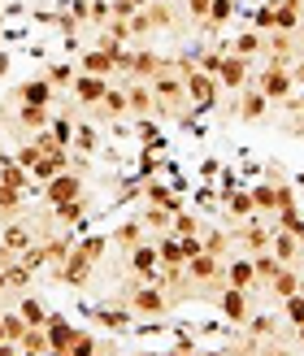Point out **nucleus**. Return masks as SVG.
<instances>
[{
    "instance_id": "obj_37",
    "label": "nucleus",
    "mask_w": 304,
    "mask_h": 356,
    "mask_svg": "<svg viewBox=\"0 0 304 356\" xmlns=\"http://www.w3.org/2000/svg\"><path fill=\"white\" fill-rule=\"evenodd\" d=\"M100 348H104V343L96 339L92 330H79V334H74V343H70V352H65V356H96Z\"/></svg>"
},
{
    "instance_id": "obj_5",
    "label": "nucleus",
    "mask_w": 304,
    "mask_h": 356,
    "mask_svg": "<svg viewBox=\"0 0 304 356\" xmlns=\"http://www.w3.org/2000/svg\"><path fill=\"white\" fill-rule=\"evenodd\" d=\"M230 239L239 243L243 257H257V252H265V248H270V222H265V218L235 222V226H230Z\"/></svg>"
},
{
    "instance_id": "obj_31",
    "label": "nucleus",
    "mask_w": 304,
    "mask_h": 356,
    "mask_svg": "<svg viewBox=\"0 0 304 356\" xmlns=\"http://www.w3.org/2000/svg\"><path fill=\"white\" fill-rule=\"evenodd\" d=\"M226 218H230V226H235V222H248V218H257L253 195H248V191H235V195H230V204H226Z\"/></svg>"
},
{
    "instance_id": "obj_54",
    "label": "nucleus",
    "mask_w": 304,
    "mask_h": 356,
    "mask_svg": "<svg viewBox=\"0 0 304 356\" xmlns=\"http://www.w3.org/2000/svg\"><path fill=\"white\" fill-rule=\"evenodd\" d=\"M300 296H304V274H300Z\"/></svg>"
},
{
    "instance_id": "obj_33",
    "label": "nucleus",
    "mask_w": 304,
    "mask_h": 356,
    "mask_svg": "<svg viewBox=\"0 0 304 356\" xmlns=\"http://www.w3.org/2000/svg\"><path fill=\"white\" fill-rule=\"evenodd\" d=\"M157 257H161V265H183L187 257H183V243H178L174 235H161L157 239Z\"/></svg>"
},
{
    "instance_id": "obj_23",
    "label": "nucleus",
    "mask_w": 304,
    "mask_h": 356,
    "mask_svg": "<svg viewBox=\"0 0 304 356\" xmlns=\"http://www.w3.org/2000/svg\"><path fill=\"white\" fill-rule=\"evenodd\" d=\"M261 44H265V31H243V35H235V40L226 44V52H235V57H243V61H257L261 57Z\"/></svg>"
},
{
    "instance_id": "obj_19",
    "label": "nucleus",
    "mask_w": 304,
    "mask_h": 356,
    "mask_svg": "<svg viewBox=\"0 0 304 356\" xmlns=\"http://www.w3.org/2000/svg\"><path fill=\"white\" fill-rule=\"evenodd\" d=\"M170 57H161V52H152V48H135L131 52V79H139V83H148L152 74H161V65H166Z\"/></svg>"
},
{
    "instance_id": "obj_25",
    "label": "nucleus",
    "mask_w": 304,
    "mask_h": 356,
    "mask_svg": "<svg viewBox=\"0 0 304 356\" xmlns=\"http://www.w3.org/2000/svg\"><path fill=\"white\" fill-rule=\"evenodd\" d=\"M265 291H270L274 300H287V296H296L300 291V270H291V265H282V270L265 282Z\"/></svg>"
},
{
    "instance_id": "obj_35",
    "label": "nucleus",
    "mask_w": 304,
    "mask_h": 356,
    "mask_svg": "<svg viewBox=\"0 0 304 356\" xmlns=\"http://www.w3.org/2000/svg\"><path fill=\"white\" fill-rule=\"evenodd\" d=\"M230 17H235V0H213V5H209V22H205V31L226 26Z\"/></svg>"
},
{
    "instance_id": "obj_39",
    "label": "nucleus",
    "mask_w": 304,
    "mask_h": 356,
    "mask_svg": "<svg viewBox=\"0 0 304 356\" xmlns=\"http://www.w3.org/2000/svg\"><path fill=\"white\" fill-rule=\"evenodd\" d=\"M74 74H79V65H48V83L57 87V92H70V83H74Z\"/></svg>"
},
{
    "instance_id": "obj_29",
    "label": "nucleus",
    "mask_w": 304,
    "mask_h": 356,
    "mask_svg": "<svg viewBox=\"0 0 304 356\" xmlns=\"http://www.w3.org/2000/svg\"><path fill=\"white\" fill-rule=\"evenodd\" d=\"M170 218H174V213H170V209H161V204H148L144 213H139V222H144V230H152L157 239H161V235H170Z\"/></svg>"
},
{
    "instance_id": "obj_4",
    "label": "nucleus",
    "mask_w": 304,
    "mask_h": 356,
    "mask_svg": "<svg viewBox=\"0 0 304 356\" xmlns=\"http://www.w3.org/2000/svg\"><path fill=\"white\" fill-rule=\"evenodd\" d=\"M253 87H261L270 104H287L296 92V79H291V65H278V61H265V70H253Z\"/></svg>"
},
{
    "instance_id": "obj_36",
    "label": "nucleus",
    "mask_w": 304,
    "mask_h": 356,
    "mask_svg": "<svg viewBox=\"0 0 304 356\" xmlns=\"http://www.w3.org/2000/svg\"><path fill=\"white\" fill-rule=\"evenodd\" d=\"M222 57H226V44H218V48H205V52H195V57H191V65H195V70H205V74H218Z\"/></svg>"
},
{
    "instance_id": "obj_43",
    "label": "nucleus",
    "mask_w": 304,
    "mask_h": 356,
    "mask_svg": "<svg viewBox=\"0 0 304 356\" xmlns=\"http://www.w3.org/2000/svg\"><path fill=\"white\" fill-rule=\"evenodd\" d=\"M257 31H274V5H261L257 9Z\"/></svg>"
},
{
    "instance_id": "obj_15",
    "label": "nucleus",
    "mask_w": 304,
    "mask_h": 356,
    "mask_svg": "<svg viewBox=\"0 0 304 356\" xmlns=\"http://www.w3.org/2000/svg\"><path fill=\"white\" fill-rule=\"evenodd\" d=\"M265 113H270V100H265L261 87L248 83V87H243V96L235 100V122H261Z\"/></svg>"
},
{
    "instance_id": "obj_48",
    "label": "nucleus",
    "mask_w": 304,
    "mask_h": 356,
    "mask_svg": "<svg viewBox=\"0 0 304 356\" xmlns=\"http://www.w3.org/2000/svg\"><path fill=\"white\" fill-rule=\"evenodd\" d=\"M0 356H17V343H0Z\"/></svg>"
},
{
    "instance_id": "obj_58",
    "label": "nucleus",
    "mask_w": 304,
    "mask_h": 356,
    "mask_svg": "<svg viewBox=\"0 0 304 356\" xmlns=\"http://www.w3.org/2000/svg\"><path fill=\"white\" fill-rule=\"evenodd\" d=\"M135 356H148V352H135Z\"/></svg>"
},
{
    "instance_id": "obj_9",
    "label": "nucleus",
    "mask_w": 304,
    "mask_h": 356,
    "mask_svg": "<svg viewBox=\"0 0 304 356\" xmlns=\"http://www.w3.org/2000/svg\"><path fill=\"white\" fill-rule=\"evenodd\" d=\"M109 83L113 79H100V74H74V83H70V100L87 113L92 104H100V96L109 92Z\"/></svg>"
},
{
    "instance_id": "obj_10",
    "label": "nucleus",
    "mask_w": 304,
    "mask_h": 356,
    "mask_svg": "<svg viewBox=\"0 0 304 356\" xmlns=\"http://www.w3.org/2000/svg\"><path fill=\"white\" fill-rule=\"evenodd\" d=\"M213 79H218V87H226V92H243L248 79H253V61H243V57H235V52H226Z\"/></svg>"
},
{
    "instance_id": "obj_28",
    "label": "nucleus",
    "mask_w": 304,
    "mask_h": 356,
    "mask_svg": "<svg viewBox=\"0 0 304 356\" xmlns=\"http://www.w3.org/2000/svg\"><path fill=\"white\" fill-rule=\"evenodd\" d=\"M200 230H205V222L195 218V213H187V209H178L170 218V235L174 239H191V235H200Z\"/></svg>"
},
{
    "instance_id": "obj_32",
    "label": "nucleus",
    "mask_w": 304,
    "mask_h": 356,
    "mask_svg": "<svg viewBox=\"0 0 304 356\" xmlns=\"http://www.w3.org/2000/svg\"><path fill=\"white\" fill-rule=\"evenodd\" d=\"M278 313H282V322H287L291 330L304 326V296L296 291V296H287V300H278Z\"/></svg>"
},
{
    "instance_id": "obj_7",
    "label": "nucleus",
    "mask_w": 304,
    "mask_h": 356,
    "mask_svg": "<svg viewBox=\"0 0 304 356\" xmlns=\"http://www.w3.org/2000/svg\"><path fill=\"white\" fill-rule=\"evenodd\" d=\"M222 282H226V287H235V291L261 287V282H257V270H253V257H243V252L226 257V261H222Z\"/></svg>"
},
{
    "instance_id": "obj_17",
    "label": "nucleus",
    "mask_w": 304,
    "mask_h": 356,
    "mask_svg": "<svg viewBox=\"0 0 304 356\" xmlns=\"http://www.w3.org/2000/svg\"><path fill=\"white\" fill-rule=\"evenodd\" d=\"M44 334H48V352H70V343H74L79 326H70L61 313H48V322H44Z\"/></svg>"
},
{
    "instance_id": "obj_16",
    "label": "nucleus",
    "mask_w": 304,
    "mask_h": 356,
    "mask_svg": "<svg viewBox=\"0 0 304 356\" xmlns=\"http://www.w3.org/2000/svg\"><path fill=\"white\" fill-rule=\"evenodd\" d=\"M157 265H161V257H157V239H144V243H135L131 252H127V270H131L135 278H148Z\"/></svg>"
},
{
    "instance_id": "obj_45",
    "label": "nucleus",
    "mask_w": 304,
    "mask_h": 356,
    "mask_svg": "<svg viewBox=\"0 0 304 356\" xmlns=\"http://www.w3.org/2000/svg\"><path fill=\"white\" fill-rule=\"evenodd\" d=\"M253 356H296V352H291L287 343H270V348H257Z\"/></svg>"
},
{
    "instance_id": "obj_51",
    "label": "nucleus",
    "mask_w": 304,
    "mask_h": 356,
    "mask_svg": "<svg viewBox=\"0 0 304 356\" xmlns=\"http://www.w3.org/2000/svg\"><path fill=\"white\" fill-rule=\"evenodd\" d=\"M131 5H135V9H144V5H152V0H131Z\"/></svg>"
},
{
    "instance_id": "obj_8",
    "label": "nucleus",
    "mask_w": 304,
    "mask_h": 356,
    "mask_svg": "<svg viewBox=\"0 0 304 356\" xmlns=\"http://www.w3.org/2000/svg\"><path fill=\"white\" fill-rule=\"evenodd\" d=\"M44 200H48V204L83 200V174H79V170H61L52 183H44Z\"/></svg>"
},
{
    "instance_id": "obj_57",
    "label": "nucleus",
    "mask_w": 304,
    "mask_h": 356,
    "mask_svg": "<svg viewBox=\"0 0 304 356\" xmlns=\"http://www.w3.org/2000/svg\"><path fill=\"white\" fill-rule=\"evenodd\" d=\"M296 5H300V9H304V0H296Z\"/></svg>"
},
{
    "instance_id": "obj_11",
    "label": "nucleus",
    "mask_w": 304,
    "mask_h": 356,
    "mask_svg": "<svg viewBox=\"0 0 304 356\" xmlns=\"http://www.w3.org/2000/svg\"><path fill=\"white\" fill-rule=\"evenodd\" d=\"M213 305H218V313L226 317L230 326H243L248 317H253V305H248V291H235V287H222L218 296H213Z\"/></svg>"
},
{
    "instance_id": "obj_34",
    "label": "nucleus",
    "mask_w": 304,
    "mask_h": 356,
    "mask_svg": "<svg viewBox=\"0 0 304 356\" xmlns=\"http://www.w3.org/2000/svg\"><path fill=\"white\" fill-rule=\"evenodd\" d=\"M253 270H257V282L265 287V282H270V278L282 270V265H278V257L270 252V248H265V252H257V257H253Z\"/></svg>"
},
{
    "instance_id": "obj_22",
    "label": "nucleus",
    "mask_w": 304,
    "mask_h": 356,
    "mask_svg": "<svg viewBox=\"0 0 304 356\" xmlns=\"http://www.w3.org/2000/svg\"><path fill=\"white\" fill-rule=\"evenodd\" d=\"M79 74H100V79H118V70H113V57L104 48H87L83 52V61H79Z\"/></svg>"
},
{
    "instance_id": "obj_24",
    "label": "nucleus",
    "mask_w": 304,
    "mask_h": 356,
    "mask_svg": "<svg viewBox=\"0 0 304 356\" xmlns=\"http://www.w3.org/2000/svg\"><path fill=\"white\" fill-rule=\"evenodd\" d=\"M13 309L22 313V322H26V326H44V322H48V305H44V300L35 296V291L17 296V300H13Z\"/></svg>"
},
{
    "instance_id": "obj_38",
    "label": "nucleus",
    "mask_w": 304,
    "mask_h": 356,
    "mask_svg": "<svg viewBox=\"0 0 304 356\" xmlns=\"http://www.w3.org/2000/svg\"><path fill=\"white\" fill-rule=\"evenodd\" d=\"M178 5H183V13H187V22H191V26H200V31H205V22H209V5H213V0H178Z\"/></svg>"
},
{
    "instance_id": "obj_14",
    "label": "nucleus",
    "mask_w": 304,
    "mask_h": 356,
    "mask_svg": "<svg viewBox=\"0 0 304 356\" xmlns=\"http://www.w3.org/2000/svg\"><path fill=\"white\" fill-rule=\"evenodd\" d=\"M127 118H157V96L148 83H139V79L127 83Z\"/></svg>"
},
{
    "instance_id": "obj_30",
    "label": "nucleus",
    "mask_w": 304,
    "mask_h": 356,
    "mask_svg": "<svg viewBox=\"0 0 304 356\" xmlns=\"http://www.w3.org/2000/svg\"><path fill=\"white\" fill-rule=\"evenodd\" d=\"M243 330H248V339H274V334H278L282 326H278V317L261 313V317H248V322H243Z\"/></svg>"
},
{
    "instance_id": "obj_26",
    "label": "nucleus",
    "mask_w": 304,
    "mask_h": 356,
    "mask_svg": "<svg viewBox=\"0 0 304 356\" xmlns=\"http://www.w3.org/2000/svg\"><path fill=\"white\" fill-rule=\"evenodd\" d=\"M70 148H79L83 156H92V152L100 148V131H96L87 118H79V122H74V139H70Z\"/></svg>"
},
{
    "instance_id": "obj_41",
    "label": "nucleus",
    "mask_w": 304,
    "mask_h": 356,
    "mask_svg": "<svg viewBox=\"0 0 304 356\" xmlns=\"http://www.w3.org/2000/svg\"><path fill=\"white\" fill-rule=\"evenodd\" d=\"M148 204H161V209H170V213L183 209V204H178V195H170L161 183H148Z\"/></svg>"
},
{
    "instance_id": "obj_13",
    "label": "nucleus",
    "mask_w": 304,
    "mask_h": 356,
    "mask_svg": "<svg viewBox=\"0 0 304 356\" xmlns=\"http://www.w3.org/2000/svg\"><path fill=\"white\" fill-rule=\"evenodd\" d=\"M270 252L278 257V265H291V270H300V265H304L300 235H287V230H274L270 226Z\"/></svg>"
},
{
    "instance_id": "obj_52",
    "label": "nucleus",
    "mask_w": 304,
    "mask_h": 356,
    "mask_svg": "<svg viewBox=\"0 0 304 356\" xmlns=\"http://www.w3.org/2000/svg\"><path fill=\"white\" fill-rule=\"evenodd\" d=\"M17 356H40V352H22V348H17ZM44 356H48V352H44Z\"/></svg>"
},
{
    "instance_id": "obj_40",
    "label": "nucleus",
    "mask_w": 304,
    "mask_h": 356,
    "mask_svg": "<svg viewBox=\"0 0 304 356\" xmlns=\"http://www.w3.org/2000/svg\"><path fill=\"white\" fill-rule=\"evenodd\" d=\"M274 230H287V235H300V230H304V218H300L296 209H278V213H274Z\"/></svg>"
},
{
    "instance_id": "obj_12",
    "label": "nucleus",
    "mask_w": 304,
    "mask_h": 356,
    "mask_svg": "<svg viewBox=\"0 0 304 356\" xmlns=\"http://www.w3.org/2000/svg\"><path fill=\"white\" fill-rule=\"evenodd\" d=\"M87 118H92V122H118V118H127V87L109 83V92L100 96V104L87 109Z\"/></svg>"
},
{
    "instance_id": "obj_50",
    "label": "nucleus",
    "mask_w": 304,
    "mask_h": 356,
    "mask_svg": "<svg viewBox=\"0 0 304 356\" xmlns=\"http://www.w3.org/2000/svg\"><path fill=\"white\" fill-rule=\"evenodd\" d=\"M96 356H118V352H113V348H109V343H104V348H100V352H96Z\"/></svg>"
},
{
    "instance_id": "obj_2",
    "label": "nucleus",
    "mask_w": 304,
    "mask_h": 356,
    "mask_svg": "<svg viewBox=\"0 0 304 356\" xmlns=\"http://www.w3.org/2000/svg\"><path fill=\"white\" fill-rule=\"evenodd\" d=\"M174 70L183 74V92H187V104H191V113H209V109H218V79L205 74V70H195L191 57H174Z\"/></svg>"
},
{
    "instance_id": "obj_49",
    "label": "nucleus",
    "mask_w": 304,
    "mask_h": 356,
    "mask_svg": "<svg viewBox=\"0 0 304 356\" xmlns=\"http://www.w3.org/2000/svg\"><path fill=\"white\" fill-rule=\"evenodd\" d=\"M291 339H296V343L304 348V326H296V330H291Z\"/></svg>"
},
{
    "instance_id": "obj_21",
    "label": "nucleus",
    "mask_w": 304,
    "mask_h": 356,
    "mask_svg": "<svg viewBox=\"0 0 304 356\" xmlns=\"http://www.w3.org/2000/svg\"><path fill=\"white\" fill-rule=\"evenodd\" d=\"M230 243H235V239H230V230H222V226H205L200 230V248H205L209 257H218V261L235 257V252H230Z\"/></svg>"
},
{
    "instance_id": "obj_44",
    "label": "nucleus",
    "mask_w": 304,
    "mask_h": 356,
    "mask_svg": "<svg viewBox=\"0 0 304 356\" xmlns=\"http://www.w3.org/2000/svg\"><path fill=\"white\" fill-rule=\"evenodd\" d=\"M278 209H296V191L278 178Z\"/></svg>"
},
{
    "instance_id": "obj_53",
    "label": "nucleus",
    "mask_w": 304,
    "mask_h": 356,
    "mask_svg": "<svg viewBox=\"0 0 304 356\" xmlns=\"http://www.w3.org/2000/svg\"><path fill=\"white\" fill-rule=\"evenodd\" d=\"M200 356H226V352H200Z\"/></svg>"
},
{
    "instance_id": "obj_56",
    "label": "nucleus",
    "mask_w": 304,
    "mask_h": 356,
    "mask_svg": "<svg viewBox=\"0 0 304 356\" xmlns=\"http://www.w3.org/2000/svg\"><path fill=\"white\" fill-rule=\"evenodd\" d=\"M48 356H65V352H48Z\"/></svg>"
},
{
    "instance_id": "obj_55",
    "label": "nucleus",
    "mask_w": 304,
    "mask_h": 356,
    "mask_svg": "<svg viewBox=\"0 0 304 356\" xmlns=\"http://www.w3.org/2000/svg\"><path fill=\"white\" fill-rule=\"evenodd\" d=\"M300 248H304V230H300Z\"/></svg>"
},
{
    "instance_id": "obj_20",
    "label": "nucleus",
    "mask_w": 304,
    "mask_h": 356,
    "mask_svg": "<svg viewBox=\"0 0 304 356\" xmlns=\"http://www.w3.org/2000/svg\"><path fill=\"white\" fill-rule=\"evenodd\" d=\"M248 195H253L257 218H274V213H278V178H270V183H257V187H248Z\"/></svg>"
},
{
    "instance_id": "obj_18",
    "label": "nucleus",
    "mask_w": 304,
    "mask_h": 356,
    "mask_svg": "<svg viewBox=\"0 0 304 356\" xmlns=\"http://www.w3.org/2000/svg\"><path fill=\"white\" fill-rule=\"evenodd\" d=\"M144 239H148V230H144V222H139V218H127V222H122V226L113 230V235H109V248H118V252L127 257L131 248H135V243H144Z\"/></svg>"
},
{
    "instance_id": "obj_46",
    "label": "nucleus",
    "mask_w": 304,
    "mask_h": 356,
    "mask_svg": "<svg viewBox=\"0 0 304 356\" xmlns=\"http://www.w3.org/2000/svg\"><path fill=\"white\" fill-rule=\"evenodd\" d=\"M170 356H200V348H191V343H178V348H170Z\"/></svg>"
},
{
    "instance_id": "obj_47",
    "label": "nucleus",
    "mask_w": 304,
    "mask_h": 356,
    "mask_svg": "<svg viewBox=\"0 0 304 356\" xmlns=\"http://www.w3.org/2000/svg\"><path fill=\"white\" fill-rule=\"evenodd\" d=\"M291 79L304 87V57H300V61H291Z\"/></svg>"
},
{
    "instance_id": "obj_1",
    "label": "nucleus",
    "mask_w": 304,
    "mask_h": 356,
    "mask_svg": "<svg viewBox=\"0 0 304 356\" xmlns=\"http://www.w3.org/2000/svg\"><path fill=\"white\" fill-rule=\"evenodd\" d=\"M104 252H109V239H104V235H92V239L74 243V248H70V257L61 261L57 278H61V282H70V287H83V282L92 278V270L104 261Z\"/></svg>"
},
{
    "instance_id": "obj_27",
    "label": "nucleus",
    "mask_w": 304,
    "mask_h": 356,
    "mask_svg": "<svg viewBox=\"0 0 304 356\" xmlns=\"http://www.w3.org/2000/svg\"><path fill=\"white\" fill-rule=\"evenodd\" d=\"M300 17L304 9L296 0H274V31H300Z\"/></svg>"
},
{
    "instance_id": "obj_3",
    "label": "nucleus",
    "mask_w": 304,
    "mask_h": 356,
    "mask_svg": "<svg viewBox=\"0 0 304 356\" xmlns=\"http://www.w3.org/2000/svg\"><path fill=\"white\" fill-rule=\"evenodd\" d=\"M122 305H127V313H139V317H166V313L178 309L157 282H144V278H135L131 287L122 291Z\"/></svg>"
},
{
    "instance_id": "obj_6",
    "label": "nucleus",
    "mask_w": 304,
    "mask_h": 356,
    "mask_svg": "<svg viewBox=\"0 0 304 356\" xmlns=\"http://www.w3.org/2000/svg\"><path fill=\"white\" fill-rule=\"evenodd\" d=\"M144 13L152 22V35L157 31H174V35L187 31V17H183V5H178V0H152V5H144Z\"/></svg>"
},
{
    "instance_id": "obj_42",
    "label": "nucleus",
    "mask_w": 304,
    "mask_h": 356,
    "mask_svg": "<svg viewBox=\"0 0 304 356\" xmlns=\"http://www.w3.org/2000/svg\"><path fill=\"white\" fill-rule=\"evenodd\" d=\"M83 17H87L92 26H104V22L113 17V9H109V0H92V5H83Z\"/></svg>"
}]
</instances>
